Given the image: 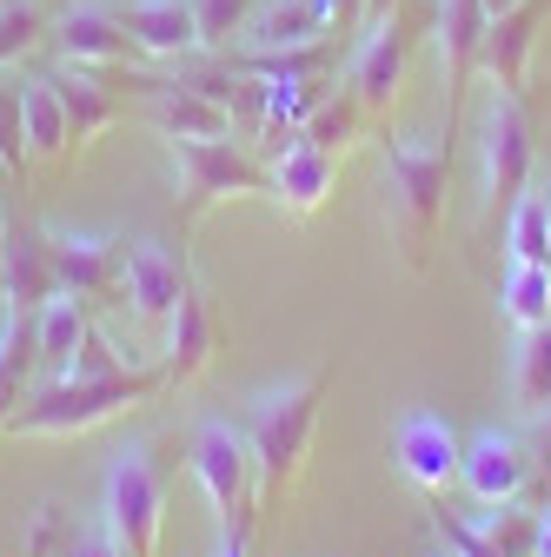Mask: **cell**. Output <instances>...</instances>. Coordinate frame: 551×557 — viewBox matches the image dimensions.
<instances>
[{"instance_id":"obj_30","label":"cell","mask_w":551,"mask_h":557,"mask_svg":"<svg viewBox=\"0 0 551 557\" xmlns=\"http://www.w3.org/2000/svg\"><path fill=\"white\" fill-rule=\"evenodd\" d=\"M505 259L512 265H551V226H544V193H518V206L505 213Z\"/></svg>"},{"instance_id":"obj_1","label":"cell","mask_w":551,"mask_h":557,"mask_svg":"<svg viewBox=\"0 0 551 557\" xmlns=\"http://www.w3.org/2000/svg\"><path fill=\"white\" fill-rule=\"evenodd\" d=\"M154 392H167V366H126V372H107V379H47L40 392L21 398V411L8 418L0 438H81L107 418L147 405Z\"/></svg>"},{"instance_id":"obj_31","label":"cell","mask_w":551,"mask_h":557,"mask_svg":"<svg viewBox=\"0 0 551 557\" xmlns=\"http://www.w3.org/2000/svg\"><path fill=\"white\" fill-rule=\"evenodd\" d=\"M359 120H366V107H359L353 94H332V100H326L299 133L313 139V147H326V153H346L353 139H359Z\"/></svg>"},{"instance_id":"obj_46","label":"cell","mask_w":551,"mask_h":557,"mask_svg":"<svg viewBox=\"0 0 551 557\" xmlns=\"http://www.w3.org/2000/svg\"><path fill=\"white\" fill-rule=\"evenodd\" d=\"M445 557H452V550H445Z\"/></svg>"},{"instance_id":"obj_38","label":"cell","mask_w":551,"mask_h":557,"mask_svg":"<svg viewBox=\"0 0 551 557\" xmlns=\"http://www.w3.org/2000/svg\"><path fill=\"white\" fill-rule=\"evenodd\" d=\"M66 557H120V550H113L107 531H74V537H66Z\"/></svg>"},{"instance_id":"obj_15","label":"cell","mask_w":551,"mask_h":557,"mask_svg":"<svg viewBox=\"0 0 551 557\" xmlns=\"http://www.w3.org/2000/svg\"><path fill=\"white\" fill-rule=\"evenodd\" d=\"M147 94V120L167 133V139H233L240 126H233V113L206 94V87H193V81H133Z\"/></svg>"},{"instance_id":"obj_36","label":"cell","mask_w":551,"mask_h":557,"mask_svg":"<svg viewBox=\"0 0 551 557\" xmlns=\"http://www.w3.org/2000/svg\"><path fill=\"white\" fill-rule=\"evenodd\" d=\"M439 537H445L452 557H505V550L486 537V524H478V518H458V511H439Z\"/></svg>"},{"instance_id":"obj_17","label":"cell","mask_w":551,"mask_h":557,"mask_svg":"<svg viewBox=\"0 0 551 557\" xmlns=\"http://www.w3.org/2000/svg\"><path fill=\"white\" fill-rule=\"evenodd\" d=\"M266 180H272V199H280L286 213H319L326 193H332V180H339V153L313 147L306 133H286L280 147H272Z\"/></svg>"},{"instance_id":"obj_16","label":"cell","mask_w":551,"mask_h":557,"mask_svg":"<svg viewBox=\"0 0 551 557\" xmlns=\"http://www.w3.org/2000/svg\"><path fill=\"white\" fill-rule=\"evenodd\" d=\"M53 47H60V60H81V66H120V60L140 53L120 8H107V0H74L53 21Z\"/></svg>"},{"instance_id":"obj_8","label":"cell","mask_w":551,"mask_h":557,"mask_svg":"<svg viewBox=\"0 0 551 557\" xmlns=\"http://www.w3.org/2000/svg\"><path fill=\"white\" fill-rule=\"evenodd\" d=\"M40 233H47V252H53L60 293H74L87 306H126V239L66 233V226H40Z\"/></svg>"},{"instance_id":"obj_43","label":"cell","mask_w":551,"mask_h":557,"mask_svg":"<svg viewBox=\"0 0 551 557\" xmlns=\"http://www.w3.org/2000/svg\"><path fill=\"white\" fill-rule=\"evenodd\" d=\"M220 557H246V537H226V544H220Z\"/></svg>"},{"instance_id":"obj_10","label":"cell","mask_w":551,"mask_h":557,"mask_svg":"<svg viewBox=\"0 0 551 557\" xmlns=\"http://www.w3.org/2000/svg\"><path fill=\"white\" fill-rule=\"evenodd\" d=\"M405 60H412V21L405 14H385L379 27L359 34V47H353V100L366 113H392V100L405 87Z\"/></svg>"},{"instance_id":"obj_9","label":"cell","mask_w":551,"mask_h":557,"mask_svg":"<svg viewBox=\"0 0 551 557\" xmlns=\"http://www.w3.org/2000/svg\"><path fill=\"white\" fill-rule=\"evenodd\" d=\"M458 484H465V498L472 505H505V498H525V484H531V451L486 425V432H472L465 451H458Z\"/></svg>"},{"instance_id":"obj_34","label":"cell","mask_w":551,"mask_h":557,"mask_svg":"<svg viewBox=\"0 0 551 557\" xmlns=\"http://www.w3.org/2000/svg\"><path fill=\"white\" fill-rule=\"evenodd\" d=\"M253 8H259V0H193L199 40H206V47H226V40H240V27L253 21Z\"/></svg>"},{"instance_id":"obj_41","label":"cell","mask_w":551,"mask_h":557,"mask_svg":"<svg viewBox=\"0 0 551 557\" xmlns=\"http://www.w3.org/2000/svg\"><path fill=\"white\" fill-rule=\"evenodd\" d=\"M385 14H399V0H366V27H379Z\"/></svg>"},{"instance_id":"obj_12","label":"cell","mask_w":551,"mask_h":557,"mask_svg":"<svg viewBox=\"0 0 551 557\" xmlns=\"http://www.w3.org/2000/svg\"><path fill=\"white\" fill-rule=\"evenodd\" d=\"M551 21V0H518V8L492 14L486 27V47H478V74H486L499 94H518L525 100V74H531V40L538 27Z\"/></svg>"},{"instance_id":"obj_32","label":"cell","mask_w":551,"mask_h":557,"mask_svg":"<svg viewBox=\"0 0 551 557\" xmlns=\"http://www.w3.org/2000/svg\"><path fill=\"white\" fill-rule=\"evenodd\" d=\"M478 524H486V537H492L505 557H531V544H538V511H525L518 498H505V505H478Z\"/></svg>"},{"instance_id":"obj_4","label":"cell","mask_w":551,"mask_h":557,"mask_svg":"<svg viewBox=\"0 0 551 557\" xmlns=\"http://www.w3.org/2000/svg\"><path fill=\"white\" fill-rule=\"evenodd\" d=\"M160 524H167V478L147 445H126L107 465L100 484V531L113 537L120 557H160Z\"/></svg>"},{"instance_id":"obj_33","label":"cell","mask_w":551,"mask_h":557,"mask_svg":"<svg viewBox=\"0 0 551 557\" xmlns=\"http://www.w3.org/2000/svg\"><path fill=\"white\" fill-rule=\"evenodd\" d=\"M40 34H47V14L34 0H0V66L21 60L27 47H40Z\"/></svg>"},{"instance_id":"obj_3","label":"cell","mask_w":551,"mask_h":557,"mask_svg":"<svg viewBox=\"0 0 551 557\" xmlns=\"http://www.w3.org/2000/svg\"><path fill=\"white\" fill-rule=\"evenodd\" d=\"M319 398H326V372H306V379H286L253 398V418H246V445H253V465H259V498L286 492L299 478L306 451H313V425H319Z\"/></svg>"},{"instance_id":"obj_42","label":"cell","mask_w":551,"mask_h":557,"mask_svg":"<svg viewBox=\"0 0 551 557\" xmlns=\"http://www.w3.org/2000/svg\"><path fill=\"white\" fill-rule=\"evenodd\" d=\"M8 239H14V220H8V206H0V259H8Z\"/></svg>"},{"instance_id":"obj_5","label":"cell","mask_w":551,"mask_h":557,"mask_svg":"<svg viewBox=\"0 0 551 557\" xmlns=\"http://www.w3.org/2000/svg\"><path fill=\"white\" fill-rule=\"evenodd\" d=\"M193 478H199L206 505L220 511V531L246 537L259 518V465H253L246 432L226 425V418H199L193 425Z\"/></svg>"},{"instance_id":"obj_18","label":"cell","mask_w":551,"mask_h":557,"mask_svg":"<svg viewBox=\"0 0 551 557\" xmlns=\"http://www.w3.org/2000/svg\"><path fill=\"white\" fill-rule=\"evenodd\" d=\"M306 40H339L332 34V0H259L253 21L240 27V47L246 53L306 47Z\"/></svg>"},{"instance_id":"obj_7","label":"cell","mask_w":551,"mask_h":557,"mask_svg":"<svg viewBox=\"0 0 551 557\" xmlns=\"http://www.w3.org/2000/svg\"><path fill=\"white\" fill-rule=\"evenodd\" d=\"M167 147H173V186H180V226H193L220 199L272 193L266 160L233 147V139H167Z\"/></svg>"},{"instance_id":"obj_35","label":"cell","mask_w":551,"mask_h":557,"mask_svg":"<svg viewBox=\"0 0 551 557\" xmlns=\"http://www.w3.org/2000/svg\"><path fill=\"white\" fill-rule=\"evenodd\" d=\"M0 153L14 160V173L27 180L34 153H27V126H21V87L14 81H0Z\"/></svg>"},{"instance_id":"obj_13","label":"cell","mask_w":551,"mask_h":557,"mask_svg":"<svg viewBox=\"0 0 551 557\" xmlns=\"http://www.w3.org/2000/svg\"><path fill=\"white\" fill-rule=\"evenodd\" d=\"M458 451H465V438L445 425L439 411H405L399 432H392V458H399V471L419 484V492L458 484Z\"/></svg>"},{"instance_id":"obj_24","label":"cell","mask_w":551,"mask_h":557,"mask_svg":"<svg viewBox=\"0 0 551 557\" xmlns=\"http://www.w3.org/2000/svg\"><path fill=\"white\" fill-rule=\"evenodd\" d=\"M21 126H27V153L34 166H60L74 153V133H66V107L53 94V81H21Z\"/></svg>"},{"instance_id":"obj_25","label":"cell","mask_w":551,"mask_h":557,"mask_svg":"<svg viewBox=\"0 0 551 557\" xmlns=\"http://www.w3.org/2000/svg\"><path fill=\"white\" fill-rule=\"evenodd\" d=\"M34 325H40V366L60 379V372H74V352L87 345V332H94V312H87V299H74V293H53L40 312H34Z\"/></svg>"},{"instance_id":"obj_28","label":"cell","mask_w":551,"mask_h":557,"mask_svg":"<svg viewBox=\"0 0 551 557\" xmlns=\"http://www.w3.org/2000/svg\"><path fill=\"white\" fill-rule=\"evenodd\" d=\"M240 74L253 81H313L339 66V40H306V47H272V53H240Z\"/></svg>"},{"instance_id":"obj_14","label":"cell","mask_w":551,"mask_h":557,"mask_svg":"<svg viewBox=\"0 0 551 557\" xmlns=\"http://www.w3.org/2000/svg\"><path fill=\"white\" fill-rule=\"evenodd\" d=\"M486 0H439V14H432V34H439V60H445V133L458 120V100L478 74V47H486Z\"/></svg>"},{"instance_id":"obj_11","label":"cell","mask_w":551,"mask_h":557,"mask_svg":"<svg viewBox=\"0 0 551 557\" xmlns=\"http://www.w3.org/2000/svg\"><path fill=\"white\" fill-rule=\"evenodd\" d=\"M186 286H193V272H186V259L173 246H160V239H133L126 246V312L140 325H167L173 306L186 299Z\"/></svg>"},{"instance_id":"obj_29","label":"cell","mask_w":551,"mask_h":557,"mask_svg":"<svg viewBox=\"0 0 551 557\" xmlns=\"http://www.w3.org/2000/svg\"><path fill=\"white\" fill-rule=\"evenodd\" d=\"M499 312L512 319V332L551 325V265H512L499 286Z\"/></svg>"},{"instance_id":"obj_20","label":"cell","mask_w":551,"mask_h":557,"mask_svg":"<svg viewBox=\"0 0 551 557\" xmlns=\"http://www.w3.org/2000/svg\"><path fill=\"white\" fill-rule=\"evenodd\" d=\"M53 293H60V278H53L47 233L40 226H21L8 239V259H0V306H8V312H40Z\"/></svg>"},{"instance_id":"obj_39","label":"cell","mask_w":551,"mask_h":557,"mask_svg":"<svg viewBox=\"0 0 551 557\" xmlns=\"http://www.w3.org/2000/svg\"><path fill=\"white\" fill-rule=\"evenodd\" d=\"M14 186H21V173H14V160H8V153H0V206H8V193H14Z\"/></svg>"},{"instance_id":"obj_6","label":"cell","mask_w":551,"mask_h":557,"mask_svg":"<svg viewBox=\"0 0 551 557\" xmlns=\"http://www.w3.org/2000/svg\"><path fill=\"white\" fill-rule=\"evenodd\" d=\"M531 186V113L518 94H486V113H478V193H486V220L499 226L518 193Z\"/></svg>"},{"instance_id":"obj_45","label":"cell","mask_w":551,"mask_h":557,"mask_svg":"<svg viewBox=\"0 0 551 557\" xmlns=\"http://www.w3.org/2000/svg\"><path fill=\"white\" fill-rule=\"evenodd\" d=\"M544 226H551V186H544Z\"/></svg>"},{"instance_id":"obj_47","label":"cell","mask_w":551,"mask_h":557,"mask_svg":"<svg viewBox=\"0 0 551 557\" xmlns=\"http://www.w3.org/2000/svg\"><path fill=\"white\" fill-rule=\"evenodd\" d=\"M544 465H551V458H544Z\"/></svg>"},{"instance_id":"obj_19","label":"cell","mask_w":551,"mask_h":557,"mask_svg":"<svg viewBox=\"0 0 551 557\" xmlns=\"http://www.w3.org/2000/svg\"><path fill=\"white\" fill-rule=\"evenodd\" d=\"M133 47L147 60H186V53H206L199 40V21H193V0H126L120 8Z\"/></svg>"},{"instance_id":"obj_44","label":"cell","mask_w":551,"mask_h":557,"mask_svg":"<svg viewBox=\"0 0 551 557\" xmlns=\"http://www.w3.org/2000/svg\"><path fill=\"white\" fill-rule=\"evenodd\" d=\"M505 8H518V0H486V14H505Z\"/></svg>"},{"instance_id":"obj_23","label":"cell","mask_w":551,"mask_h":557,"mask_svg":"<svg viewBox=\"0 0 551 557\" xmlns=\"http://www.w3.org/2000/svg\"><path fill=\"white\" fill-rule=\"evenodd\" d=\"M34 372H40V325H34V312H8L0 319V432L21 411Z\"/></svg>"},{"instance_id":"obj_22","label":"cell","mask_w":551,"mask_h":557,"mask_svg":"<svg viewBox=\"0 0 551 557\" xmlns=\"http://www.w3.org/2000/svg\"><path fill=\"white\" fill-rule=\"evenodd\" d=\"M47 81H53V94H60V107H66V133H74V147H87L94 133H107V126L120 120V100H113V87L94 74V66L66 60L60 74H47Z\"/></svg>"},{"instance_id":"obj_27","label":"cell","mask_w":551,"mask_h":557,"mask_svg":"<svg viewBox=\"0 0 551 557\" xmlns=\"http://www.w3.org/2000/svg\"><path fill=\"white\" fill-rule=\"evenodd\" d=\"M326 100H332V74H313V81H266V139L280 147V139L299 133Z\"/></svg>"},{"instance_id":"obj_21","label":"cell","mask_w":551,"mask_h":557,"mask_svg":"<svg viewBox=\"0 0 551 557\" xmlns=\"http://www.w3.org/2000/svg\"><path fill=\"white\" fill-rule=\"evenodd\" d=\"M206 359H213V306H206L199 286H186V299L167 319V352H160L167 385H193L206 372Z\"/></svg>"},{"instance_id":"obj_37","label":"cell","mask_w":551,"mask_h":557,"mask_svg":"<svg viewBox=\"0 0 551 557\" xmlns=\"http://www.w3.org/2000/svg\"><path fill=\"white\" fill-rule=\"evenodd\" d=\"M126 366H133V359H120L100 332H87V345L74 352V379H107V372H126ZM60 379H66V372H60Z\"/></svg>"},{"instance_id":"obj_40","label":"cell","mask_w":551,"mask_h":557,"mask_svg":"<svg viewBox=\"0 0 551 557\" xmlns=\"http://www.w3.org/2000/svg\"><path fill=\"white\" fill-rule=\"evenodd\" d=\"M531 557H551V511H538V544H531Z\"/></svg>"},{"instance_id":"obj_2","label":"cell","mask_w":551,"mask_h":557,"mask_svg":"<svg viewBox=\"0 0 551 557\" xmlns=\"http://www.w3.org/2000/svg\"><path fill=\"white\" fill-rule=\"evenodd\" d=\"M445 180H452V133L385 139V220L412 272H426L432 259V239L445 220Z\"/></svg>"},{"instance_id":"obj_26","label":"cell","mask_w":551,"mask_h":557,"mask_svg":"<svg viewBox=\"0 0 551 557\" xmlns=\"http://www.w3.org/2000/svg\"><path fill=\"white\" fill-rule=\"evenodd\" d=\"M512 405L525 418H551V325H531L512 345Z\"/></svg>"}]
</instances>
